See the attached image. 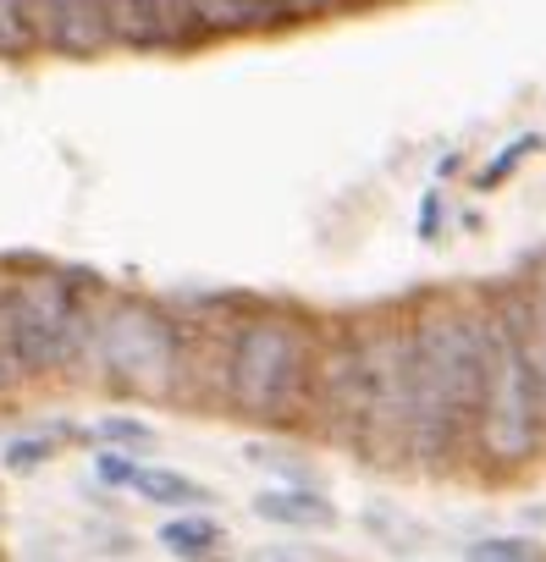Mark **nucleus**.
Returning a JSON list of instances; mask_svg holds the SVG:
<instances>
[{
    "label": "nucleus",
    "mask_w": 546,
    "mask_h": 562,
    "mask_svg": "<svg viewBox=\"0 0 546 562\" xmlns=\"http://www.w3.org/2000/svg\"><path fill=\"white\" fill-rule=\"evenodd\" d=\"M414 342V469L447 474L469 458L480 403V299L425 293L409 304Z\"/></svg>",
    "instance_id": "f257e3e1"
},
{
    "label": "nucleus",
    "mask_w": 546,
    "mask_h": 562,
    "mask_svg": "<svg viewBox=\"0 0 546 562\" xmlns=\"http://www.w3.org/2000/svg\"><path fill=\"white\" fill-rule=\"evenodd\" d=\"M464 562H546V546L530 535H486L464 551Z\"/></svg>",
    "instance_id": "2eb2a0df"
},
{
    "label": "nucleus",
    "mask_w": 546,
    "mask_h": 562,
    "mask_svg": "<svg viewBox=\"0 0 546 562\" xmlns=\"http://www.w3.org/2000/svg\"><path fill=\"white\" fill-rule=\"evenodd\" d=\"M365 331V370H370V403H365V441L359 458L376 469H409L414 463V342H409V310L387 304L359 315Z\"/></svg>",
    "instance_id": "423d86ee"
},
{
    "label": "nucleus",
    "mask_w": 546,
    "mask_h": 562,
    "mask_svg": "<svg viewBox=\"0 0 546 562\" xmlns=\"http://www.w3.org/2000/svg\"><path fill=\"white\" fill-rule=\"evenodd\" d=\"M111 50H199L210 45L193 0H100Z\"/></svg>",
    "instance_id": "6e6552de"
},
{
    "label": "nucleus",
    "mask_w": 546,
    "mask_h": 562,
    "mask_svg": "<svg viewBox=\"0 0 546 562\" xmlns=\"http://www.w3.org/2000/svg\"><path fill=\"white\" fill-rule=\"evenodd\" d=\"M508 293H513V315H519V331H524V348H530L535 397H541V430H546V310L535 304L530 281H508Z\"/></svg>",
    "instance_id": "ddd939ff"
},
{
    "label": "nucleus",
    "mask_w": 546,
    "mask_h": 562,
    "mask_svg": "<svg viewBox=\"0 0 546 562\" xmlns=\"http://www.w3.org/2000/svg\"><path fill=\"white\" fill-rule=\"evenodd\" d=\"M332 12H370V7H387V0H326Z\"/></svg>",
    "instance_id": "4be33fe9"
},
{
    "label": "nucleus",
    "mask_w": 546,
    "mask_h": 562,
    "mask_svg": "<svg viewBox=\"0 0 546 562\" xmlns=\"http://www.w3.org/2000/svg\"><path fill=\"white\" fill-rule=\"evenodd\" d=\"M0 310H7V331H12V348H18L29 381H45V375L78 370L89 359L100 288L73 270L29 265V270H7Z\"/></svg>",
    "instance_id": "39448f33"
},
{
    "label": "nucleus",
    "mask_w": 546,
    "mask_h": 562,
    "mask_svg": "<svg viewBox=\"0 0 546 562\" xmlns=\"http://www.w3.org/2000/svg\"><path fill=\"white\" fill-rule=\"evenodd\" d=\"M116 397L182 403L188 397V321L138 293H100L89 359Z\"/></svg>",
    "instance_id": "20e7f679"
},
{
    "label": "nucleus",
    "mask_w": 546,
    "mask_h": 562,
    "mask_svg": "<svg viewBox=\"0 0 546 562\" xmlns=\"http://www.w3.org/2000/svg\"><path fill=\"white\" fill-rule=\"evenodd\" d=\"M193 18H199L204 40L248 34V7H243V0H193Z\"/></svg>",
    "instance_id": "dca6fc26"
},
{
    "label": "nucleus",
    "mask_w": 546,
    "mask_h": 562,
    "mask_svg": "<svg viewBox=\"0 0 546 562\" xmlns=\"http://www.w3.org/2000/svg\"><path fill=\"white\" fill-rule=\"evenodd\" d=\"M321 321L288 304H237L221 353V408L259 430H310Z\"/></svg>",
    "instance_id": "f03ea898"
},
{
    "label": "nucleus",
    "mask_w": 546,
    "mask_h": 562,
    "mask_svg": "<svg viewBox=\"0 0 546 562\" xmlns=\"http://www.w3.org/2000/svg\"><path fill=\"white\" fill-rule=\"evenodd\" d=\"M45 50L67 61H94L111 50L105 34V7L100 0H51V23H45Z\"/></svg>",
    "instance_id": "1a4fd4ad"
},
{
    "label": "nucleus",
    "mask_w": 546,
    "mask_h": 562,
    "mask_svg": "<svg viewBox=\"0 0 546 562\" xmlns=\"http://www.w3.org/2000/svg\"><path fill=\"white\" fill-rule=\"evenodd\" d=\"M541 149H546V138H541V133H519L513 144H502V155H497V160H486V166L475 171V188H480V193H491V188L513 182V171H519L530 155H541Z\"/></svg>",
    "instance_id": "4468645a"
},
{
    "label": "nucleus",
    "mask_w": 546,
    "mask_h": 562,
    "mask_svg": "<svg viewBox=\"0 0 546 562\" xmlns=\"http://www.w3.org/2000/svg\"><path fill=\"white\" fill-rule=\"evenodd\" d=\"M133 469H138V458H133V452H100V458H94V474H100L105 485H127V480H133Z\"/></svg>",
    "instance_id": "aec40b11"
},
{
    "label": "nucleus",
    "mask_w": 546,
    "mask_h": 562,
    "mask_svg": "<svg viewBox=\"0 0 546 562\" xmlns=\"http://www.w3.org/2000/svg\"><path fill=\"white\" fill-rule=\"evenodd\" d=\"M127 491H133L138 502L171 507V513H199V507L215 502V491H210L204 480H193V474H182V469H160V463H138L133 480H127Z\"/></svg>",
    "instance_id": "9b49d317"
},
{
    "label": "nucleus",
    "mask_w": 546,
    "mask_h": 562,
    "mask_svg": "<svg viewBox=\"0 0 546 562\" xmlns=\"http://www.w3.org/2000/svg\"><path fill=\"white\" fill-rule=\"evenodd\" d=\"M51 452H56V441H51V436H23V441H12V447H7V469H40Z\"/></svg>",
    "instance_id": "6ab92c4d"
},
{
    "label": "nucleus",
    "mask_w": 546,
    "mask_h": 562,
    "mask_svg": "<svg viewBox=\"0 0 546 562\" xmlns=\"http://www.w3.org/2000/svg\"><path fill=\"white\" fill-rule=\"evenodd\" d=\"M442 226V193H425V210H420V237H436Z\"/></svg>",
    "instance_id": "412c9836"
},
{
    "label": "nucleus",
    "mask_w": 546,
    "mask_h": 562,
    "mask_svg": "<svg viewBox=\"0 0 546 562\" xmlns=\"http://www.w3.org/2000/svg\"><path fill=\"white\" fill-rule=\"evenodd\" d=\"M94 436L111 441V447H149V441H155V430H149L144 419H100Z\"/></svg>",
    "instance_id": "a211bd4d"
},
{
    "label": "nucleus",
    "mask_w": 546,
    "mask_h": 562,
    "mask_svg": "<svg viewBox=\"0 0 546 562\" xmlns=\"http://www.w3.org/2000/svg\"><path fill=\"white\" fill-rule=\"evenodd\" d=\"M530 293H535V304H541V310H546V265H541V270H535V276H530Z\"/></svg>",
    "instance_id": "5701e85b"
},
{
    "label": "nucleus",
    "mask_w": 546,
    "mask_h": 562,
    "mask_svg": "<svg viewBox=\"0 0 546 562\" xmlns=\"http://www.w3.org/2000/svg\"><path fill=\"white\" fill-rule=\"evenodd\" d=\"M541 452L546 430H541L535 370L513 315V293L502 281V288L480 293V403H475L469 458H480L486 474H519Z\"/></svg>",
    "instance_id": "7ed1b4c3"
},
{
    "label": "nucleus",
    "mask_w": 546,
    "mask_h": 562,
    "mask_svg": "<svg viewBox=\"0 0 546 562\" xmlns=\"http://www.w3.org/2000/svg\"><path fill=\"white\" fill-rule=\"evenodd\" d=\"M365 403H370V370H365V331L354 321L321 326V359H315V403H310V430L359 458L365 441Z\"/></svg>",
    "instance_id": "0eeeda50"
},
{
    "label": "nucleus",
    "mask_w": 546,
    "mask_h": 562,
    "mask_svg": "<svg viewBox=\"0 0 546 562\" xmlns=\"http://www.w3.org/2000/svg\"><path fill=\"white\" fill-rule=\"evenodd\" d=\"M160 546H166L171 557H182V562H215L221 546H226V529L210 518V507H199V513L166 518V524H160Z\"/></svg>",
    "instance_id": "f8f14e48"
},
{
    "label": "nucleus",
    "mask_w": 546,
    "mask_h": 562,
    "mask_svg": "<svg viewBox=\"0 0 546 562\" xmlns=\"http://www.w3.org/2000/svg\"><path fill=\"white\" fill-rule=\"evenodd\" d=\"M254 518L282 524V529H337V502L310 491V485H270L254 496Z\"/></svg>",
    "instance_id": "9d476101"
},
{
    "label": "nucleus",
    "mask_w": 546,
    "mask_h": 562,
    "mask_svg": "<svg viewBox=\"0 0 546 562\" xmlns=\"http://www.w3.org/2000/svg\"><path fill=\"white\" fill-rule=\"evenodd\" d=\"M243 7H248V34L293 29V7H288V0H243Z\"/></svg>",
    "instance_id": "f3484780"
}]
</instances>
